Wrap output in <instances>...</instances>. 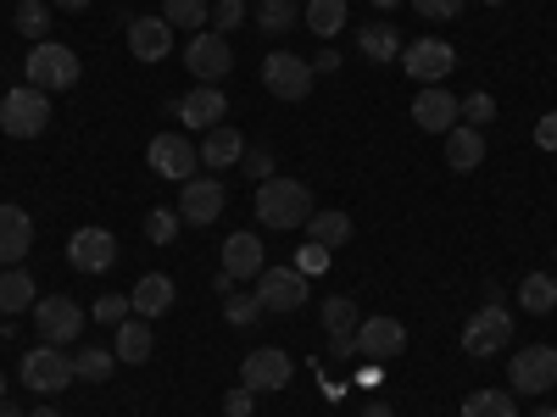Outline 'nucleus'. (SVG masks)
Returning <instances> with one entry per match:
<instances>
[{"label": "nucleus", "mask_w": 557, "mask_h": 417, "mask_svg": "<svg viewBox=\"0 0 557 417\" xmlns=\"http://www.w3.org/2000/svg\"><path fill=\"white\" fill-rule=\"evenodd\" d=\"M307 217H312L307 184H296V178H262L257 184V223L262 228L290 235V228H307Z\"/></svg>", "instance_id": "1"}, {"label": "nucleus", "mask_w": 557, "mask_h": 417, "mask_svg": "<svg viewBox=\"0 0 557 417\" xmlns=\"http://www.w3.org/2000/svg\"><path fill=\"white\" fill-rule=\"evenodd\" d=\"M23 78L34 89H45V96H67V89L78 84V56L67 51V45H57V39H39L28 51V62H23Z\"/></svg>", "instance_id": "2"}, {"label": "nucleus", "mask_w": 557, "mask_h": 417, "mask_svg": "<svg viewBox=\"0 0 557 417\" xmlns=\"http://www.w3.org/2000/svg\"><path fill=\"white\" fill-rule=\"evenodd\" d=\"M78 374H73V356L62 351V345H34V351H23V384L34 390V395H45V401H51V395H62L67 384H73Z\"/></svg>", "instance_id": "3"}, {"label": "nucleus", "mask_w": 557, "mask_h": 417, "mask_svg": "<svg viewBox=\"0 0 557 417\" xmlns=\"http://www.w3.org/2000/svg\"><path fill=\"white\" fill-rule=\"evenodd\" d=\"M45 123H51V96L34 84H17L7 89V101H0V128H7L12 139H34L45 134Z\"/></svg>", "instance_id": "4"}, {"label": "nucleus", "mask_w": 557, "mask_h": 417, "mask_svg": "<svg viewBox=\"0 0 557 417\" xmlns=\"http://www.w3.org/2000/svg\"><path fill=\"white\" fill-rule=\"evenodd\" d=\"M34 329L45 345H73L84 334V306L73 295H45L34 301Z\"/></svg>", "instance_id": "5"}, {"label": "nucleus", "mask_w": 557, "mask_h": 417, "mask_svg": "<svg viewBox=\"0 0 557 417\" xmlns=\"http://www.w3.org/2000/svg\"><path fill=\"white\" fill-rule=\"evenodd\" d=\"M312 62H301V56H290V51H273L268 62H262V84H268V96H278V101H307L312 96Z\"/></svg>", "instance_id": "6"}, {"label": "nucleus", "mask_w": 557, "mask_h": 417, "mask_svg": "<svg viewBox=\"0 0 557 417\" xmlns=\"http://www.w3.org/2000/svg\"><path fill=\"white\" fill-rule=\"evenodd\" d=\"M184 67H190V78H201V84H218V78H228V67H235V45H228L218 28L196 34L190 45H184Z\"/></svg>", "instance_id": "7"}, {"label": "nucleus", "mask_w": 557, "mask_h": 417, "mask_svg": "<svg viewBox=\"0 0 557 417\" xmlns=\"http://www.w3.org/2000/svg\"><path fill=\"white\" fill-rule=\"evenodd\" d=\"M257 301H262V312H301L307 306V278L296 267H262L257 273Z\"/></svg>", "instance_id": "8"}, {"label": "nucleus", "mask_w": 557, "mask_h": 417, "mask_svg": "<svg viewBox=\"0 0 557 417\" xmlns=\"http://www.w3.org/2000/svg\"><path fill=\"white\" fill-rule=\"evenodd\" d=\"M507 384L524 390V395H541L557 384V345H524L513 356V367H507Z\"/></svg>", "instance_id": "9"}, {"label": "nucleus", "mask_w": 557, "mask_h": 417, "mask_svg": "<svg viewBox=\"0 0 557 417\" xmlns=\"http://www.w3.org/2000/svg\"><path fill=\"white\" fill-rule=\"evenodd\" d=\"M151 167L173 184H190L201 167V146H190V134H157L151 139Z\"/></svg>", "instance_id": "10"}, {"label": "nucleus", "mask_w": 557, "mask_h": 417, "mask_svg": "<svg viewBox=\"0 0 557 417\" xmlns=\"http://www.w3.org/2000/svg\"><path fill=\"white\" fill-rule=\"evenodd\" d=\"M507 340H513V317H507L496 301L480 306V312L469 317V329H462V351H469V356H496Z\"/></svg>", "instance_id": "11"}, {"label": "nucleus", "mask_w": 557, "mask_h": 417, "mask_svg": "<svg viewBox=\"0 0 557 417\" xmlns=\"http://www.w3.org/2000/svg\"><path fill=\"white\" fill-rule=\"evenodd\" d=\"M290 374H296V362L278 351V345H262V351H251L246 362H240V384L246 390H257V395H268V390H285L290 384Z\"/></svg>", "instance_id": "12"}, {"label": "nucleus", "mask_w": 557, "mask_h": 417, "mask_svg": "<svg viewBox=\"0 0 557 417\" xmlns=\"http://www.w3.org/2000/svg\"><path fill=\"white\" fill-rule=\"evenodd\" d=\"M401 67L418 84H441L457 67V51H451L446 39H418V45H401Z\"/></svg>", "instance_id": "13"}, {"label": "nucleus", "mask_w": 557, "mask_h": 417, "mask_svg": "<svg viewBox=\"0 0 557 417\" xmlns=\"http://www.w3.org/2000/svg\"><path fill=\"white\" fill-rule=\"evenodd\" d=\"M351 345H357L368 362H391V356H401V351H407V329H401L396 317H362Z\"/></svg>", "instance_id": "14"}, {"label": "nucleus", "mask_w": 557, "mask_h": 417, "mask_svg": "<svg viewBox=\"0 0 557 417\" xmlns=\"http://www.w3.org/2000/svg\"><path fill=\"white\" fill-rule=\"evenodd\" d=\"M412 123L424 128V134H451L457 128V96H451V89H441V84H424L412 96Z\"/></svg>", "instance_id": "15"}, {"label": "nucleus", "mask_w": 557, "mask_h": 417, "mask_svg": "<svg viewBox=\"0 0 557 417\" xmlns=\"http://www.w3.org/2000/svg\"><path fill=\"white\" fill-rule=\"evenodd\" d=\"M223 212V178H190L184 184V195H178V217L190 223V228H207L218 223Z\"/></svg>", "instance_id": "16"}, {"label": "nucleus", "mask_w": 557, "mask_h": 417, "mask_svg": "<svg viewBox=\"0 0 557 417\" xmlns=\"http://www.w3.org/2000/svg\"><path fill=\"white\" fill-rule=\"evenodd\" d=\"M67 262L78 273H107L117 262V240L107 235V228H78V235L67 240Z\"/></svg>", "instance_id": "17"}, {"label": "nucleus", "mask_w": 557, "mask_h": 417, "mask_svg": "<svg viewBox=\"0 0 557 417\" xmlns=\"http://www.w3.org/2000/svg\"><path fill=\"white\" fill-rule=\"evenodd\" d=\"M240 156H246V134H240L235 123H218V128H207V139H201V167L228 173V167H240Z\"/></svg>", "instance_id": "18"}, {"label": "nucleus", "mask_w": 557, "mask_h": 417, "mask_svg": "<svg viewBox=\"0 0 557 417\" xmlns=\"http://www.w3.org/2000/svg\"><path fill=\"white\" fill-rule=\"evenodd\" d=\"M357 301L351 295H330V301H323V329H330V351L335 356H357Z\"/></svg>", "instance_id": "19"}, {"label": "nucleus", "mask_w": 557, "mask_h": 417, "mask_svg": "<svg viewBox=\"0 0 557 417\" xmlns=\"http://www.w3.org/2000/svg\"><path fill=\"white\" fill-rule=\"evenodd\" d=\"M34 245V217L23 206H0V267H17Z\"/></svg>", "instance_id": "20"}, {"label": "nucleus", "mask_w": 557, "mask_h": 417, "mask_svg": "<svg viewBox=\"0 0 557 417\" xmlns=\"http://www.w3.org/2000/svg\"><path fill=\"white\" fill-rule=\"evenodd\" d=\"M184 123H190V128H218L223 117H228V101H223V89L218 84H196L190 89V96H184L178 106H173Z\"/></svg>", "instance_id": "21"}, {"label": "nucleus", "mask_w": 557, "mask_h": 417, "mask_svg": "<svg viewBox=\"0 0 557 417\" xmlns=\"http://www.w3.org/2000/svg\"><path fill=\"white\" fill-rule=\"evenodd\" d=\"M128 51H134V62H162L173 51V28L162 17H134L128 23Z\"/></svg>", "instance_id": "22"}, {"label": "nucleus", "mask_w": 557, "mask_h": 417, "mask_svg": "<svg viewBox=\"0 0 557 417\" xmlns=\"http://www.w3.org/2000/svg\"><path fill=\"white\" fill-rule=\"evenodd\" d=\"M268 262H262V240L257 235H228L223 240V273L228 278H235V285H240V278H257Z\"/></svg>", "instance_id": "23"}, {"label": "nucleus", "mask_w": 557, "mask_h": 417, "mask_svg": "<svg viewBox=\"0 0 557 417\" xmlns=\"http://www.w3.org/2000/svg\"><path fill=\"white\" fill-rule=\"evenodd\" d=\"M480 162H485V134H480V128H469V123H457V128L446 134V167L474 173Z\"/></svg>", "instance_id": "24"}, {"label": "nucleus", "mask_w": 557, "mask_h": 417, "mask_svg": "<svg viewBox=\"0 0 557 417\" xmlns=\"http://www.w3.org/2000/svg\"><path fill=\"white\" fill-rule=\"evenodd\" d=\"M128 301H134V317H146V323L162 317V312L173 306V278H168V273H146V278L134 285Z\"/></svg>", "instance_id": "25"}, {"label": "nucleus", "mask_w": 557, "mask_h": 417, "mask_svg": "<svg viewBox=\"0 0 557 417\" xmlns=\"http://www.w3.org/2000/svg\"><path fill=\"white\" fill-rule=\"evenodd\" d=\"M357 51H362L368 62H401V34H396L391 23H368V28L357 34Z\"/></svg>", "instance_id": "26"}, {"label": "nucleus", "mask_w": 557, "mask_h": 417, "mask_svg": "<svg viewBox=\"0 0 557 417\" xmlns=\"http://www.w3.org/2000/svg\"><path fill=\"white\" fill-rule=\"evenodd\" d=\"M151 345H157V340H151V329H146V317H123V323H117V351H112L117 362H134V367H139V362L151 356Z\"/></svg>", "instance_id": "27"}, {"label": "nucleus", "mask_w": 557, "mask_h": 417, "mask_svg": "<svg viewBox=\"0 0 557 417\" xmlns=\"http://www.w3.org/2000/svg\"><path fill=\"white\" fill-rule=\"evenodd\" d=\"M39 301V290H34V278H28V267H7L0 273V312H28Z\"/></svg>", "instance_id": "28"}, {"label": "nucleus", "mask_w": 557, "mask_h": 417, "mask_svg": "<svg viewBox=\"0 0 557 417\" xmlns=\"http://www.w3.org/2000/svg\"><path fill=\"white\" fill-rule=\"evenodd\" d=\"M162 23L178 34V28H190V34H201L207 23H212V7L207 0H162Z\"/></svg>", "instance_id": "29"}, {"label": "nucleus", "mask_w": 557, "mask_h": 417, "mask_svg": "<svg viewBox=\"0 0 557 417\" xmlns=\"http://www.w3.org/2000/svg\"><path fill=\"white\" fill-rule=\"evenodd\" d=\"M307 28L330 45L346 28V0H307Z\"/></svg>", "instance_id": "30"}, {"label": "nucleus", "mask_w": 557, "mask_h": 417, "mask_svg": "<svg viewBox=\"0 0 557 417\" xmlns=\"http://www.w3.org/2000/svg\"><path fill=\"white\" fill-rule=\"evenodd\" d=\"M307 235H312V245H346L351 240V217L346 212H312L307 217Z\"/></svg>", "instance_id": "31"}, {"label": "nucleus", "mask_w": 557, "mask_h": 417, "mask_svg": "<svg viewBox=\"0 0 557 417\" xmlns=\"http://www.w3.org/2000/svg\"><path fill=\"white\" fill-rule=\"evenodd\" d=\"M519 301H524V312H535V317L557 312V278H552V273H530L524 285H519Z\"/></svg>", "instance_id": "32"}, {"label": "nucleus", "mask_w": 557, "mask_h": 417, "mask_svg": "<svg viewBox=\"0 0 557 417\" xmlns=\"http://www.w3.org/2000/svg\"><path fill=\"white\" fill-rule=\"evenodd\" d=\"M112 367H117V356H112L107 345H78V351H73V374H78V379H89V384L112 379Z\"/></svg>", "instance_id": "33"}, {"label": "nucleus", "mask_w": 557, "mask_h": 417, "mask_svg": "<svg viewBox=\"0 0 557 417\" xmlns=\"http://www.w3.org/2000/svg\"><path fill=\"white\" fill-rule=\"evenodd\" d=\"M462 417H519V401L507 390H474L462 401Z\"/></svg>", "instance_id": "34"}, {"label": "nucleus", "mask_w": 557, "mask_h": 417, "mask_svg": "<svg viewBox=\"0 0 557 417\" xmlns=\"http://www.w3.org/2000/svg\"><path fill=\"white\" fill-rule=\"evenodd\" d=\"M178 206H157V212H146V235H151V245H173L178 240Z\"/></svg>", "instance_id": "35"}, {"label": "nucleus", "mask_w": 557, "mask_h": 417, "mask_svg": "<svg viewBox=\"0 0 557 417\" xmlns=\"http://www.w3.org/2000/svg\"><path fill=\"white\" fill-rule=\"evenodd\" d=\"M45 28H51V7H45V0H17V34H28L39 45Z\"/></svg>", "instance_id": "36"}, {"label": "nucleus", "mask_w": 557, "mask_h": 417, "mask_svg": "<svg viewBox=\"0 0 557 417\" xmlns=\"http://www.w3.org/2000/svg\"><path fill=\"white\" fill-rule=\"evenodd\" d=\"M257 23H262V34H285V28L296 23V7H290V0H262Z\"/></svg>", "instance_id": "37"}, {"label": "nucleus", "mask_w": 557, "mask_h": 417, "mask_svg": "<svg viewBox=\"0 0 557 417\" xmlns=\"http://www.w3.org/2000/svg\"><path fill=\"white\" fill-rule=\"evenodd\" d=\"M330 262H335V256H330V245H312V240H307V245L296 251V273H301V278L330 273Z\"/></svg>", "instance_id": "38"}, {"label": "nucleus", "mask_w": 557, "mask_h": 417, "mask_svg": "<svg viewBox=\"0 0 557 417\" xmlns=\"http://www.w3.org/2000/svg\"><path fill=\"white\" fill-rule=\"evenodd\" d=\"M223 317L235 323V329H251V323L262 317V301L257 295H235V301H223Z\"/></svg>", "instance_id": "39"}, {"label": "nucleus", "mask_w": 557, "mask_h": 417, "mask_svg": "<svg viewBox=\"0 0 557 417\" xmlns=\"http://www.w3.org/2000/svg\"><path fill=\"white\" fill-rule=\"evenodd\" d=\"M491 117H496V101L491 96H469V101L457 106V123H469V128H485Z\"/></svg>", "instance_id": "40"}, {"label": "nucleus", "mask_w": 557, "mask_h": 417, "mask_svg": "<svg viewBox=\"0 0 557 417\" xmlns=\"http://www.w3.org/2000/svg\"><path fill=\"white\" fill-rule=\"evenodd\" d=\"M246 23V0H218V7H212V28L218 34H235Z\"/></svg>", "instance_id": "41"}, {"label": "nucleus", "mask_w": 557, "mask_h": 417, "mask_svg": "<svg viewBox=\"0 0 557 417\" xmlns=\"http://www.w3.org/2000/svg\"><path fill=\"white\" fill-rule=\"evenodd\" d=\"M123 317H134V301L128 295H101L96 301V323H112V329H117Z\"/></svg>", "instance_id": "42"}, {"label": "nucleus", "mask_w": 557, "mask_h": 417, "mask_svg": "<svg viewBox=\"0 0 557 417\" xmlns=\"http://www.w3.org/2000/svg\"><path fill=\"white\" fill-rule=\"evenodd\" d=\"M412 12H418V17H430V23H446V17L462 12V0H412Z\"/></svg>", "instance_id": "43"}, {"label": "nucleus", "mask_w": 557, "mask_h": 417, "mask_svg": "<svg viewBox=\"0 0 557 417\" xmlns=\"http://www.w3.org/2000/svg\"><path fill=\"white\" fill-rule=\"evenodd\" d=\"M251 412H257V390L240 384V390H228V395H223V417H251Z\"/></svg>", "instance_id": "44"}, {"label": "nucleus", "mask_w": 557, "mask_h": 417, "mask_svg": "<svg viewBox=\"0 0 557 417\" xmlns=\"http://www.w3.org/2000/svg\"><path fill=\"white\" fill-rule=\"evenodd\" d=\"M240 167H246L257 184H262V178H273V156H268V151H246V156H240Z\"/></svg>", "instance_id": "45"}, {"label": "nucleus", "mask_w": 557, "mask_h": 417, "mask_svg": "<svg viewBox=\"0 0 557 417\" xmlns=\"http://www.w3.org/2000/svg\"><path fill=\"white\" fill-rule=\"evenodd\" d=\"M535 146H541V151H557V112H546V117L535 123Z\"/></svg>", "instance_id": "46"}, {"label": "nucleus", "mask_w": 557, "mask_h": 417, "mask_svg": "<svg viewBox=\"0 0 557 417\" xmlns=\"http://www.w3.org/2000/svg\"><path fill=\"white\" fill-rule=\"evenodd\" d=\"M335 67H341V51H335V45H323L318 62H312V73H335Z\"/></svg>", "instance_id": "47"}, {"label": "nucleus", "mask_w": 557, "mask_h": 417, "mask_svg": "<svg viewBox=\"0 0 557 417\" xmlns=\"http://www.w3.org/2000/svg\"><path fill=\"white\" fill-rule=\"evenodd\" d=\"M357 384H362V390H374V384H380V362H362V374H357Z\"/></svg>", "instance_id": "48"}, {"label": "nucleus", "mask_w": 557, "mask_h": 417, "mask_svg": "<svg viewBox=\"0 0 557 417\" xmlns=\"http://www.w3.org/2000/svg\"><path fill=\"white\" fill-rule=\"evenodd\" d=\"M362 417H396V412H391L385 401H368V412H362Z\"/></svg>", "instance_id": "49"}, {"label": "nucleus", "mask_w": 557, "mask_h": 417, "mask_svg": "<svg viewBox=\"0 0 557 417\" xmlns=\"http://www.w3.org/2000/svg\"><path fill=\"white\" fill-rule=\"evenodd\" d=\"M51 7H57V12H84L89 0H51Z\"/></svg>", "instance_id": "50"}, {"label": "nucleus", "mask_w": 557, "mask_h": 417, "mask_svg": "<svg viewBox=\"0 0 557 417\" xmlns=\"http://www.w3.org/2000/svg\"><path fill=\"white\" fill-rule=\"evenodd\" d=\"M28 417H62V412H57V406H51V401H45V406H34V412H28Z\"/></svg>", "instance_id": "51"}, {"label": "nucleus", "mask_w": 557, "mask_h": 417, "mask_svg": "<svg viewBox=\"0 0 557 417\" xmlns=\"http://www.w3.org/2000/svg\"><path fill=\"white\" fill-rule=\"evenodd\" d=\"M0 417H28V412H17L12 401H0Z\"/></svg>", "instance_id": "52"}, {"label": "nucleus", "mask_w": 557, "mask_h": 417, "mask_svg": "<svg viewBox=\"0 0 557 417\" xmlns=\"http://www.w3.org/2000/svg\"><path fill=\"white\" fill-rule=\"evenodd\" d=\"M374 7H385V12H391V7H407V0H374Z\"/></svg>", "instance_id": "53"}, {"label": "nucleus", "mask_w": 557, "mask_h": 417, "mask_svg": "<svg viewBox=\"0 0 557 417\" xmlns=\"http://www.w3.org/2000/svg\"><path fill=\"white\" fill-rule=\"evenodd\" d=\"M530 417H557V412H552V406H535V412H530Z\"/></svg>", "instance_id": "54"}, {"label": "nucleus", "mask_w": 557, "mask_h": 417, "mask_svg": "<svg viewBox=\"0 0 557 417\" xmlns=\"http://www.w3.org/2000/svg\"><path fill=\"white\" fill-rule=\"evenodd\" d=\"M0 401H7V374H0Z\"/></svg>", "instance_id": "55"}, {"label": "nucleus", "mask_w": 557, "mask_h": 417, "mask_svg": "<svg viewBox=\"0 0 557 417\" xmlns=\"http://www.w3.org/2000/svg\"><path fill=\"white\" fill-rule=\"evenodd\" d=\"M485 7H502V0H485Z\"/></svg>", "instance_id": "56"}]
</instances>
